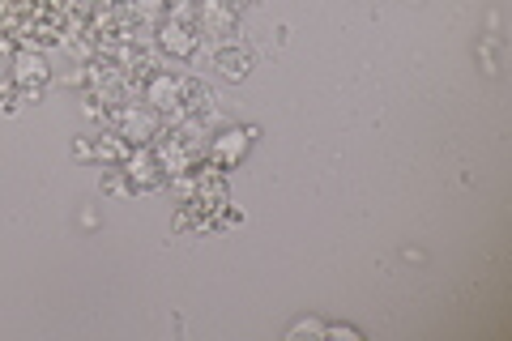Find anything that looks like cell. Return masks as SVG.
<instances>
[{
  "instance_id": "cell-3",
  "label": "cell",
  "mask_w": 512,
  "mask_h": 341,
  "mask_svg": "<svg viewBox=\"0 0 512 341\" xmlns=\"http://www.w3.org/2000/svg\"><path fill=\"white\" fill-rule=\"evenodd\" d=\"M150 39L167 60H180V64H192L205 52V35H201L197 18H175V13H163V18L150 26Z\"/></svg>"
},
{
  "instance_id": "cell-15",
  "label": "cell",
  "mask_w": 512,
  "mask_h": 341,
  "mask_svg": "<svg viewBox=\"0 0 512 341\" xmlns=\"http://www.w3.org/2000/svg\"><path fill=\"white\" fill-rule=\"evenodd\" d=\"M325 337H350V341H359L363 333L355 329V324H325Z\"/></svg>"
},
{
  "instance_id": "cell-7",
  "label": "cell",
  "mask_w": 512,
  "mask_h": 341,
  "mask_svg": "<svg viewBox=\"0 0 512 341\" xmlns=\"http://www.w3.org/2000/svg\"><path fill=\"white\" fill-rule=\"evenodd\" d=\"M128 145L116 128H103V133H90V137H77L73 141V158L77 162H99V167H120V162L128 158Z\"/></svg>"
},
{
  "instance_id": "cell-14",
  "label": "cell",
  "mask_w": 512,
  "mask_h": 341,
  "mask_svg": "<svg viewBox=\"0 0 512 341\" xmlns=\"http://www.w3.org/2000/svg\"><path fill=\"white\" fill-rule=\"evenodd\" d=\"M167 13H175V18H197V0H167Z\"/></svg>"
},
{
  "instance_id": "cell-12",
  "label": "cell",
  "mask_w": 512,
  "mask_h": 341,
  "mask_svg": "<svg viewBox=\"0 0 512 341\" xmlns=\"http://www.w3.org/2000/svg\"><path fill=\"white\" fill-rule=\"evenodd\" d=\"M99 188H103V197H133V188H128V180H124L120 167H103Z\"/></svg>"
},
{
  "instance_id": "cell-4",
  "label": "cell",
  "mask_w": 512,
  "mask_h": 341,
  "mask_svg": "<svg viewBox=\"0 0 512 341\" xmlns=\"http://www.w3.org/2000/svg\"><path fill=\"white\" fill-rule=\"evenodd\" d=\"M107 128H116V133L128 141V145H154L158 137H163V116H158L154 107L146 103H124L116 111H107Z\"/></svg>"
},
{
  "instance_id": "cell-6",
  "label": "cell",
  "mask_w": 512,
  "mask_h": 341,
  "mask_svg": "<svg viewBox=\"0 0 512 341\" xmlns=\"http://www.w3.org/2000/svg\"><path fill=\"white\" fill-rule=\"evenodd\" d=\"M120 171H124V180L133 192H158L167 184V171H163V162H158L154 145H133L128 158L120 162Z\"/></svg>"
},
{
  "instance_id": "cell-10",
  "label": "cell",
  "mask_w": 512,
  "mask_h": 341,
  "mask_svg": "<svg viewBox=\"0 0 512 341\" xmlns=\"http://www.w3.org/2000/svg\"><path fill=\"white\" fill-rule=\"evenodd\" d=\"M210 60H214V69H218V77H227V81H244L248 77V69H252V52L239 39H231V43H214L210 47Z\"/></svg>"
},
{
  "instance_id": "cell-16",
  "label": "cell",
  "mask_w": 512,
  "mask_h": 341,
  "mask_svg": "<svg viewBox=\"0 0 512 341\" xmlns=\"http://www.w3.org/2000/svg\"><path fill=\"white\" fill-rule=\"evenodd\" d=\"M0 5H5V0H0Z\"/></svg>"
},
{
  "instance_id": "cell-2",
  "label": "cell",
  "mask_w": 512,
  "mask_h": 341,
  "mask_svg": "<svg viewBox=\"0 0 512 341\" xmlns=\"http://www.w3.org/2000/svg\"><path fill=\"white\" fill-rule=\"evenodd\" d=\"M205 120H184V124H167L163 128V137L154 141V154L158 162H163V171H167V180H175V175H184L192 167H201L205 162V150H210V133H205Z\"/></svg>"
},
{
  "instance_id": "cell-5",
  "label": "cell",
  "mask_w": 512,
  "mask_h": 341,
  "mask_svg": "<svg viewBox=\"0 0 512 341\" xmlns=\"http://www.w3.org/2000/svg\"><path fill=\"white\" fill-rule=\"evenodd\" d=\"M13 86H18L22 103H39L47 81H52V64H47L43 47H13Z\"/></svg>"
},
{
  "instance_id": "cell-8",
  "label": "cell",
  "mask_w": 512,
  "mask_h": 341,
  "mask_svg": "<svg viewBox=\"0 0 512 341\" xmlns=\"http://www.w3.org/2000/svg\"><path fill=\"white\" fill-rule=\"evenodd\" d=\"M252 137H256V128H218L210 137V150H205V162H214L218 171H235L248 158Z\"/></svg>"
},
{
  "instance_id": "cell-11",
  "label": "cell",
  "mask_w": 512,
  "mask_h": 341,
  "mask_svg": "<svg viewBox=\"0 0 512 341\" xmlns=\"http://www.w3.org/2000/svg\"><path fill=\"white\" fill-rule=\"evenodd\" d=\"M13 43L0 35V111H5V116H13V111L22 107V99H18V86H13Z\"/></svg>"
},
{
  "instance_id": "cell-9",
  "label": "cell",
  "mask_w": 512,
  "mask_h": 341,
  "mask_svg": "<svg viewBox=\"0 0 512 341\" xmlns=\"http://www.w3.org/2000/svg\"><path fill=\"white\" fill-rule=\"evenodd\" d=\"M197 26L205 43H231L239 39V9H231L227 0H197Z\"/></svg>"
},
{
  "instance_id": "cell-1",
  "label": "cell",
  "mask_w": 512,
  "mask_h": 341,
  "mask_svg": "<svg viewBox=\"0 0 512 341\" xmlns=\"http://www.w3.org/2000/svg\"><path fill=\"white\" fill-rule=\"evenodd\" d=\"M141 103L154 107L163 124H184V120H205L214 124V94L201 77L180 73V69H158L146 86H141Z\"/></svg>"
},
{
  "instance_id": "cell-13",
  "label": "cell",
  "mask_w": 512,
  "mask_h": 341,
  "mask_svg": "<svg viewBox=\"0 0 512 341\" xmlns=\"http://www.w3.org/2000/svg\"><path fill=\"white\" fill-rule=\"evenodd\" d=\"M286 337H325V324L320 320H295L291 329H286Z\"/></svg>"
}]
</instances>
